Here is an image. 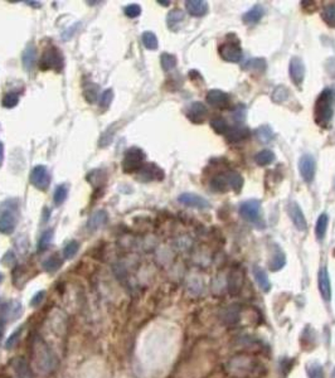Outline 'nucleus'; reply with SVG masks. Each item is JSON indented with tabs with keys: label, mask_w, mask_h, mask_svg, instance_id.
<instances>
[{
	"label": "nucleus",
	"mask_w": 335,
	"mask_h": 378,
	"mask_svg": "<svg viewBox=\"0 0 335 378\" xmlns=\"http://www.w3.org/2000/svg\"><path fill=\"white\" fill-rule=\"evenodd\" d=\"M30 182L39 190H47L51 183V177L44 165H37L30 173Z\"/></svg>",
	"instance_id": "nucleus-7"
},
{
	"label": "nucleus",
	"mask_w": 335,
	"mask_h": 378,
	"mask_svg": "<svg viewBox=\"0 0 335 378\" xmlns=\"http://www.w3.org/2000/svg\"><path fill=\"white\" fill-rule=\"evenodd\" d=\"M253 275H254V279H256L257 284H258L259 289L265 292L270 291L271 283H270V279H268L267 274L265 273V270H263L262 268H259V266H254Z\"/></svg>",
	"instance_id": "nucleus-20"
},
{
	"label": "nucleus",
	"mask_w": 335,
	"mask_h": 378,
	"mask_svg": "<svg viewBox=\"0 0 335 378\" xmlns=\"http://www.w3.org/2000/svg\"><path fill=\"white\" fill-rule=\"evenodd\" d=\"M245 70L256 73H262L266 70V61L263 58H252L245 65Z\"/></svg>",
	"instance_id": "nucleus-29"
},
{
	"label": "nucleus",
	"mask_w": 335,
	"mask_h": 378,
	"mask_svg": "<svg viewBox=\"0 0 335 378\" xmlns=\"http://www.w3.org/2000/svg\"><path fill=\"white\" fill-rule=\"evenodd\" d=\"M52 236H53V231H46V232L41 236V238H39L38 241V251L42 252L48 247L52 241Z\"/></svg>",
	"instance_id": "nucleus-43"
},
{
	"label": "nucleus",
	"mask_w": 335,
	"mask_h": 378,
	"mask_svg": "<svg viewBox=\"0 0 335 378\" xmlns=\"http://www.w3.org/2000/svg\"><path fill=\"white\" fill-rule=\"evenodd\" d=\"M318 284H319V291L323 299L325 301H330L332 300V283H330L328 269L325 266L320 269L319 275H318Z\"/></svg>",
	"instance_id": "nucleus-12"
},
{
	"label": "nucleus",
	"mask_w": 335,
	"mask_h": 378,
	"mask_svg": "<svg viewBox=\"0 0 335 378\" xmlns=\"http://www.w3.org/2000/svg\"><path fill=\"white\" fill-rule=\"evenodd\" d=\"M275 160V154H273L271 150H262L259 151L258 154L254 157V162H256L257 165L259 167H266V165L271 164V163Z\"/></svg>",
	"instance_id": "nucleus-30"
},
{
	"label": "nucleus",
	"mask_w": 335,
	"mask_h": 378,
	"mask_svg": "<svg viewBox=\"0 0 335 378\" xmlns=\"http://www.w3.org/2000/svg\"><path fill=\"white\" fill-rule=\"evenodd\" d=\"M251 131H250L249 127L246 126H235L230 127V130L226 134V139L230 143H240L242 140H246L250 136Z\"/></svg>",
	"instance_id": "nucleus-16"
},
{
	"label": "nucleus",
	"mask_w": 335,
	"mask_h": 378,
	"mask_svg": "<svg viewBox=\"0 0 335 378\" xmlns=\"http://www.w3.org/2000/svg\"><path fill=\"white\" fill-rule=\"evenodd\" d=\"M107 222V213L105 211H97L92 214L88 219L89 230H97Z\"/></svg>",
	"instance_id": "nucleus-23"
},
{
	"label": "nucleus",
	"mask_w": 335,
	"mask_h": 378,
	"mask_svg": "<svg viewBox=\"0 0 335 378\" xmlns=\"http://www.w3.org/2000/svg\"><path fill=\"white\" fill-rule=\"evenodd\" d=\"M79 249H80V243L77 242V241H70V242L66 245L65 250H63V256H65V259H73V257L76 256V254L79 252Z\"/></svg>",
	"instance_id": "nucleus-38"
},
{
	"label": "nucleus",
	"mask_w": 335,
	"mask_h": 378,
	"mask_svg": "<svg viewBox=\"0 0 335 378\" xmlns=\"http://www.w3.org/2000/svg\"><path fill=\"white\" fill-rule=\"evenodd\" d=\"M287 97H289V90L285 86H278L272 92V100L276 103H282L284 101L287 100Z\"/></svg>",
	"instance_id": "nucleus-37"
},
{
	"label": "nucleus",
	"mask_w": 335,
	"mask_h": 378,
	"mask_svg": "<svg viewBox=\"0 0 335 378\" xmlns=\"http://www.w3.org/2000/svg\"><path fill=\"white\" fill-rule=\"evenodd\" d=\"M35 60H37V51H35V47L33 46V44H29L22 54V61L23 66H24V70L32 71L35 66Z\"/></svg>",
	"instance_id": "nucleus-19"
},
{
	"label": "nucleus",
	"mask_w": 335,
	"mask_h": 378,
	"mask_svg": "<svg viewBox=\"0 0 335 378\" xmlns=\"http://www.w3.org/2000/svg\"><path fill=\"white\" fill-rule=\"evenodd\" d=\"M3 160H4V145H3V143H0V167H1V164H3Z\"/></svg>",
	"instance_id": "nucleus-49"
},
{
	"label": "nucleus",
	"mask_w": 335,
	"mask_h": 378,
	"mask_svg": "<svg viewBox=\"0 0 335 378\" xmlns=\"http://www.w3.org/2000/svg\"><path fill=\"white\" fill-rule=\"evenodd\" d=\"M211 126L219 135H226L228 130H230L227 121L225 119H222V117H216V119L211 120Z\"/></svg>",
	"instance_id": "nucleus-31"
},
{
	"label": "nucleus",
	"mask_w": 335,
	"mask_h": 378,
	"mask_svg": "<svg viewBox=\"0 0 335 378\" xmlns=\"http://www.w3.org/2000/svg\"><path fill=\"white\" fill-rule=\"evenodd\" d=\"M335 94L332 89H327L319 94L314 108V119L320 127H327L334 115Z\"/></svg>",
	"instance_id": "nucleus-1"
},
{
	"label": "nucleus",
	"mask_w": 335,
	"mask_h": 378,
	"mask_svg": "<svg viewBox=\"0 0 335 378\" xmlns=\"http://www.w3.org/2000/svg\"><path fill=\"white\" fill-rule=\"evenodd\" d=\"M27 4H32V6H35V8H39L41 6V3H34V1H25Z\"/></svg>",
	"instance_id": "nucleus-50"
},
{
	"label": "nucleus",
	"mask_w": 335,
	"mask_h": 378,
	"mask_svg": "<svg viewBox=\"0 0 335 378\" xmlns=\"http://www.w3.org/2000/svg\"><path fill=\"white\" fill-rule=\"evenodd\" d=\"M22 330H23V328L20 327L19 329H16L15 332L11 333V335L8 338V340L5 342V348L6 349H11L14 346H15L16 342H18V338H19L20 333H22Z\"/></svg>",
	"instance_id": "nucleus-44"
},
{
	"label": "nucleus",
	"mask_w": 335,
	"mask_h": 378,
	"mask_svg": "<svg viewBox=\"0 0 335 378\" xmlns=\"http://www.w3.org/2000/svg\"><path fill=\"white\" fill-rule=\"evenodd\" d=\"M322 18L329 27L335 28V5H327L322 11Z\"/></svg>",
	"instance_id": "nucleus-33"
},
{
	"label": "nucleus",
	"mask_w": 335,
	"mask_h": 378,
	"mask_svg": "<svg viewBox=\"0 0 335 378\" xmlns=\"http://www.w3.org/2000/svg\"><path fill=\"white\" fill-rule=\"evenodd\" d=\"M23 313V308L22 304L19 301H10L8 302L4 308V315L5 318H8L10 321L16 320V319L19 318Z\"/></svg>",
	"instance_id": "nucleus-22"
},
{
	"label": "nucleus",
	"mask_w": 335,
	"mask_h": 378,
	"mask_svg": "<svg viewBox=\"0 0 335 378\" xmlns=\"http://www.w3.org/2000/svg\"><path fill=\"white\" fill-rule=\"evenodd\" d=\"M18 102H19V94H16V92H9L3 98V106L6 108L15 107L18 105Z\"/></svg>",
	"instance_id": "nucleus-40"
},
{
	"label": "nucleus",
	"mask_w": 335,
	"mask_h": 378,
	"mask_svg": "<svg viewBox=\"0 0 335 378\" xmlns=\"http://www.w3.org/2000/svg\"><path fill=\"white\" fill-rule=\"evenodd\" d=\"M328 222H329V218H328L327 213H322L320 217L316 221V226H315V235L316 238L319 241H322L323 238L325 237V233H327V228H328Z\"/></svg>",
	"instance_id": "nucleus-25"
},
{
	"label": "nucleus",
	"mask_w": 335,
	"mask_h": 378,
	"mask_svg": "<svg viewBox=\"0 0 335 378\" xmlns=\"http://www.w3.org/2000/svg\"><path fill=\"white\" fill-rule=\"evenodd\" d=\"M164 178V172L155 164L143 165L139 170V181L141 182H152V181H162Z\"/></svg>",
	"instance_id": "nucleus-10"
},
{
	"label": "nucleus",
	"mask_w": 335,
	"mask_h": 378,
	"mask_svg": "<svg viewBox=\"0 0 335 378\" xmlns=\"http://www.w3.org/2000/svg\"><path fill=\"white\" fill-rule=\"evenodd\" d=\"M230 96L221 90H211L207 94V102L213 107H227L230 105Z\"/></svg>",
	"instance_id": "nucleus-13"
},
{
	"label": "nucleus",
	"mask_w": 335,
	"mask_h": 378,
	"mask_svg": "<svg viewBox=\"0 0 335 378\" xmlns=\"http://www.w3.org/2000/svg\"><path fill=\"white\" fill-rule=\"evenodd\" d=\"M183 20H184V13H183V10H180V9H174V10H171L170 13L168 14L167 23H168V27L170 28V29H174V28H175L176 25L180 24Z\"/></svg>",
	"instance_id": "nucleus-28"
},
{
	"label": "nucleus",
	"mask_w": 335,
	"mask_h": 378,
	"mask_svg": "<svg viewBox=\"0 0 335 378\" xmlns=\"http://www.w3.org/2000/svg\"><path fill=\"white\" fill-rule=\"evenodd\" d=\"M263 14H265V9H263V6L261 5V4H256V5L252 6L249 11H246V13L244 14L242 20H244V23H246V24H249V25L256 24V23H258L259 20H261Z\"/></svg>",
	"instance_id": "nucleus-18"
},
{
	"label": "nucleus",
	"mask_w": 335,
	"mask_h": 378,
	"mask_svg": "<svg viewBox=\"0 0 335 378\" xmlns=\"http://www.w3.org/2000/svg\"><path fill=\"white\" fill-rule=\"evenodd\" d=\"M241 217L251 223H259L261 221V202L257 199H250L244 202L240 207Z\"/></svg>",
	"instance_id": "nucleus-5"
},
{
	"label": "nucleus",
	"mask_w": 335,
	"mask_h": 378,
	"mask_svg": "<svg viewBox=\"0 0 335 378\" xmlns=\"http://www.w3.org/2000/svg\"><path fill=\"white\" fill-rule=\"evenodd\" d=\"M185 8L188 13L193 16H203L208 11V4L202 0H188L185 1Z\"/></svg>",
	"instance_id": "nucleus-17"
},
{
	"label": "nucleus",
	"mask_w": 335,
	"mask_h": 378,
	"mask_svg": "<svg viewBox=\"0 0 335 378\" xmlns=\"http://www.w3.org/2000/svg\"><path fill=\"white\" fill-rule=\"evenodd\" d=\"M158 3L163 4V5H164V6H167V5H169V4H170V3H169V1H163V0H158Z\"/></svg>",
	"instance_id": "nucleus-51"
},
{
	"label": "nucleus",
	"mask_w": 335,
	"mask_h": 378,
	"mask_svg": "<svg viewBox=\"0 0 335 378\" xmlns=\"http://www.w3.org/2000/svg\"><path fill=\"white\" fill-rule=\"evenodd\" d=\"M308 373L310 378H323V370L320 366L314 365L313 367L308 368Z\"/></svg>",
	"instance_id": "nucleus-47"
},
{
	"label": "nucleus",
	"mask_w": 335,
	"mask_h": 378,
	"mask_svg": "<svg viewBox=\"0 0 335 378\" xmlns=\"http://www.w3.org/2000/svg\"><path fill=\"white\" fill-rule=\"evenodd\" d=\"M257 366H258V363L253 359L249 358V357H241V358L236 357L227 365V370L233 376L244 378L256 375L257 371L259 370V368H257Z\"/></svg>",
	"instance_id": "nucleus-2"
},
{
	"label": "nucleus",
	"mask_w": 335,
	"mask_h": 378,
	"mask_svg": "<svg viewBox=\"0 0 335 378\" xmlns=\"http://www.w3.org/2000/svg\"><path fill=\"white\" fill-rule=\"evenodd\" d=\"M84 96L87 100V102L92 103L95 102L96 98L98 96V86L96 84H89L84 87Z\"/></svg>",
	"instance_id": "nucleus-34"
},
{
	"label": "nucleus",
	"mask_w": 335,
	"mask_h": 378,
	"mask_svg": "<svg viewBox=\"0 0 335 378\" xmlns=\"http://www.w3.org/2000/svg\"><path fill=\"white\" fill-rule=\"evenodd\" d=\"M299 170H300V174L303 177L304 181L306 183H311L315 177V170H316V164L315 160L311 155L306 154L303 155L299 160Z\"/></svg>",
	"instance_id": "nucleus-9"
},
{
	"label": "nucleus",
	"mask_w": 335,
	"mask_h": 378,
	"mask_svg": "<svg viewBox=\"0 0 335 378\" xmlns=\"http://www.w3.org/2000/svg\"><path fill=\"white\" fill-rule=\"evenodd\" d=\"M41 70H54L60 72L63 68V57L57 48H49L43 53L39 62Z\"/></svg>",
	"instance_id": "nucleus-4"
},
{
	"label": "nucleus",
	"mask_w": 335,
	"mask_h": 378,
	"mask_svg": "<svg viewBox=\"0 0 335 378\" xmlns=\"http://www.w3.org/2000/svg\"><path fill=\"white\" fill-rule=\"evenodd\" d=\"M227 177V182L231 187L233 188V190L237 193L241 192V189L244 187V178L237 172H230V173L226 174Z\"/></svg>",
	"instance_id": "nucleus-27"
},
{
	"label": "nucleus",
	"mask_w": 335,
	"mask_h": 378,
	"mask_svg": "<svg viewBox=\"0 0 335 378\" xmlns=\"http://www.w3.org/2000/svg\"><path fill=\"white\" fill-rule=\"evenodd\" d=\"M1 332H3V321L0 320V335H1Z\"/></svg>",
	"instance_id": "nucleus-52"
},
{
	"label": "nucleus",
	"mask_w": 335,
	"mask_h": 378,
	"mask_svg": "<svg viewBox=\"0 0 335 378\" xmlns=\"http://www.w3.org/2000/svg\"><path fill=\"white\" fill-rule=\"evenodd\" d=\"M178 200L181 203V204L188 205V207L198 208V209H203V208L209 207L208 200L199 197V195H197V194H193V193H184V194L179 195Z\"/></svg>",
	"instance_id": "nucleus-15"
},
{
	"label": "nucleus",
	"mask_w": 335,
	"mask_h": 378,
	"mask_svg": "<svg viewBox=\"0 0 335 378\" xmlns=\"http://www.w3.org/2000/svg\"><path fill=\"white\" fill-rule=\"evenodd\" d=\"M143 43L148 49H157L158 48V38L153 32H144L143 33Z\"/></svg>",
	"instance_id": "nucleus-36"
},
{
	"label": "nucleus",
	"mask_w": 335,
	"mask_h": 378,
	"mask_svg": "<svg viewBox=\"0 0 335 378\" xmlns=\"http://www.w3.org/2000/svg\"><path fill=\"white\" fill-rule=\"evenodd\" d=\"M218 52L222 58L227 62L236 63L242 58V48L240 47V43H235V42H226L221 44Z\"/></svg>",
	"instance_id": "nucleus-6"
},
{
	"label": "nucleus",
	"mask_w": 335,
	"mask_h": 378,
	"mask_svg": "<svg viewBox=\"0 0 335 378\" xmlns=\"http://www.w3.org/2000/svg\"><path fill=\"white\" fill-rule=\"evenodd\" d=\"M114 98V91L112 90H106L101 94L100 101H98V105L101 108H107L110 106L111 101Z\"/></svg>",
	"instance_id": "nucleus-42"
},
{
	"label": "nucleus",
	"mask_w": 335,
	"mask_h": 378,
	"mask_svg": "<svg viewBox=\"0 0 335 378\" xmlns=\"http://www.w3.org/2000/svg\"><path fill=\"white\" fill-rule=\"evenodd\" d=\"M141 8L138 4H130L125 8V14H126L129 18H136V16L140 15Z\"/></svg>",
	"instance_id": "nucleus-45"
},
{
	"label": "nucleus",
	"mask_w": 335,
	"mask_h": 378,
	"mask_svg": "<svg viewBox=\"0 0 335 378\" xmlns=\"http://www.w3.org/2000/svg\"><path fill=\"white\" fill-rule=\"evenodd\" d=\"M254 135H256V139L259 143L267 144L273 139V131L267 125H262V126H259L258 129L254 131Z\"/></svg>",
	"instance_id": "nucleus-24"
},
{
	"label": "nucleus",
	"mask_w": 335,
	"mask_h": 378,
	"mask_svg": "<svg viewBox=\"0 0 335 378\" xmlns=\"http://www.w3.org/2000/svg\"><path fill=\"white\" fill-rule=\"evenodd\" d=\"M145 160V153L140 148H130L125 153V158L122 160V169L125 173H134L136 170L143 168V163Z\"/></svg>",
	"instance_id": "nucleus-3"
},
{
	"label": "nucleus",
	"mask_w": 335,
	"mask_h": 378,
	"mask_svg": "<svg viewBox=\"0 0 335 378\" xmlns=\"http://www.w3.org/2000/svg\"><path fill=\"white\" fill-rule=\"evenodd\" d=\"M227 177L225 174H219V176H216L214 178H212L211 181V188L212 190L214 192H227Z\"/></svg>",
	"instance_id": "nucleus-26"
},
{
	"label": "nucleus",
	"mask_w": 335,
	"mask_h": 378,
	"mask_svg": "<svg viewBox=\"0 0 335 378\" xmlns=\"http://www.w3.org/2000/svg\"><path fill=\"white\" fill-rule=\"evenodd\" d=\"M208 110L202 102H193L187 111V116L194 124H202L206 120Z\"/></svg>",
	"instance_id": "nucleus-14"
},
{
	"label": "nucleus",
	"mask_w": 335,
	"mask_h": 378,
	"mask_svg": "<svg viewBox=\"0 0 335 378\" xmlns=\"http://www.w3.org/2000/svg\"><path fill=\"white\" fill-rule=\"evenodd\" d=\"M15 230V218L11 213L5 212L0 216V232L4 235H10Z\"/></svg>",
	"instance_id": "nucleus-21"
},
{
	"label": "nucleus",
	"mask_w": 335,
	"mask_h": 378,
	"mask_svg": "<svg viewBox=\"0 0 335 378\" xmlns=\"http://www.w3.org/2000/svg\"><path fill=\"white\" fill-rule=\"evenodd\" d=\"M14 261H15V256H14V254L11 251H9L8 254L3 257V260H1V262H3L5 266H11V265L14 264Z\"/></svg>",
	"instance_id": "nucleus-48"
},
{
	"label": "nucleus",
	"mask_w": 335,
	"mask_h": 378,
	"mask_svg": "<svg viewBox=\"0 0 335 378\" xmlns=\"http://www.w3.org/2000/svg\"><path fill=\"white\" fill-rule=\"evenodd\" d=\"M68 195V189L66 186H58V188L56 189L54 192V203L57 205L62 204L66 199H67Z\"/></svg>",
	"instance_id": "nucleus-41"
},
{
	"label": "nucleus",
	"mask_w": 335,
	"mask_h": 378,
	"mask_svg": "<svg viewBox=\"0 0 335 378\" xmlns=\"http://www.w3.org/2000/svg\"><path fill=\"white\" fill-rule=\"evenodd\" d=\"M287 213H289L290 218H291L292 223L295 224L299 231H305L308 223H306L305 216H304L301 208L299 207V204L295 202L289 203V207H287Z\"/></svg>",
	"instance_id": "nucleus-11"
},
{
	"label": "nucleus",
	"mask_w": 335,
	"mask_h": 378,
	"mask_svg": "<svg viewBox=\"0 0 335 378\" xmlns=\"http://www.w3.org/2000/svg\"><path fill=\"white\" fill-rule=\"evenodd\" d=\"M160 63H162L163 70L170 71L176 66V58H175V56H173V54L163 53L162 57H160Z\"/></svg>",
	"instance_id": "nucleus-35"
},
{
	"label": "nucleus",
	"mask_w": 335,
	"mask_h": 378,
	"mask_svg": "<svg viewBox=\"0 0 335 378\" xmlns=\"http://www.w3.org/2000/svg\"><path fill=\"white\" fill-rule=\"evenodd\" d=\"M44 296H46V291H44V290H41V291L37 292V294L32 297V300H30V306H33V308L39 306V304L44 300Z\"/></svg>",
	"instance_id": "nucleus-46"
},
{
	"label": "nucleus",
	"mask_w": 335,
	"mask_h": 378,
	"mask_svg": "<svg viewBox=\"0 0 335 378\" xmlns=\"http://www.w3.org/2000/svg\"><path fill=\"white\" fill-rule=\"evenodd\" d=\"M290 79L292 84L300 87L303 85L304 79H305V65L300 57H294L290 62Z\"/></svg>",
	"instance_id": "nucleus-8"
},
{
	"label": "nucleus",
	"mask_w": 335,
	"mask_h": 378,
	"mask_svg": "<svg viewBox=\"0 0 335 378\" xmlns=\"http://www.w3.org/2000/svg\"><path fill=\"white\" fill-rule=\"evenodd\" d=\"M62 266V260L58 256H52L43 262V268L47 273H56Z\"/></svg>",
	"instance_id": "nucleus-32"
},
{
	"label": "nucleus",
	"mask_w": 335,
	"mask_h": 378,
	"mask_svg": "<svg viewBox=\"0 0 335 378\" xmlns=\"http://www.w3.org/2000/svg\"><path fill=\"white\" fill-rule=\"evenodd\" d=\"M285 262H286V257H285V255L282 254V252H278V254H276L275 256L272 257V260L270 261V269L272 271L280 270V269L284 268Z\"/></svg>",
	"instance_id": "nucleus-39"
}]
</instances>
